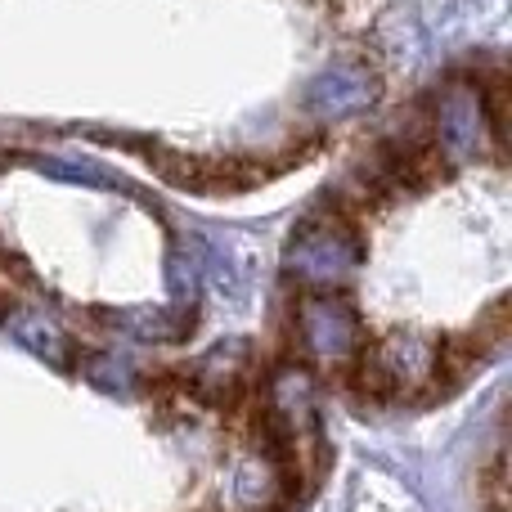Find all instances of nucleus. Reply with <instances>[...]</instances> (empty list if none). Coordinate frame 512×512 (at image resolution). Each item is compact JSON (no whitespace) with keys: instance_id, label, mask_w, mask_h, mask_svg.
<instances>
[]
</instances>
